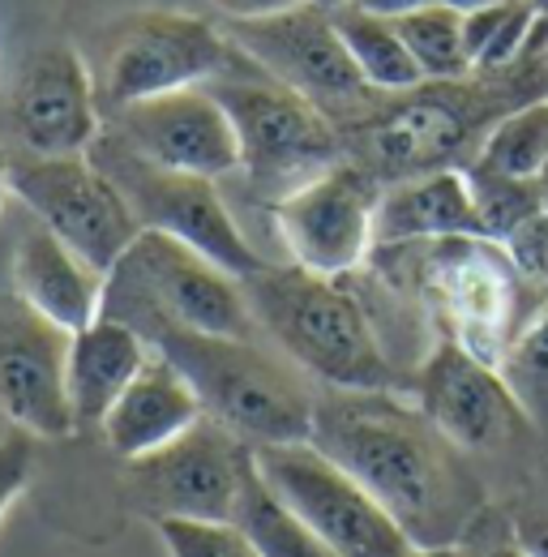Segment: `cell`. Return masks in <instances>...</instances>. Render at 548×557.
Instances as JSON below:
<instances>
[{"label": "cell", "mask_w": 548, "mask_h": 557, "mask_svg": "<svg viewBox=\"0 0 548 557\" xmlns=\"http://www.w3.org/2000/svg\"><path fill=\"white\" fill-rule=\"evenodd\" d=\"M309 442L377 497L411 549L463 545L484 515V485L468 455L399 391L317 395Z\"/></svg>", "instance_id": "1"}, {"label": "cell", "mask_w": 548, "mask_h": 557, "mask_svg": "<svg viewBox=\"0 0 548 557\" xmlns=\"http://www.w3.org/2000/svg\"><path fill=\"white\" fill-rule=\"evenodd\" d=\"M548 95V61H519L497 73H468L450 82H420L399 95H373L339 125L342 159L377 189L428 172H463L479 154L488 129Z\"/></svg>", "instance_id": "2"}, {"label": "cell", "mask_w": 548, "mask_h": 557, "mask_svg": "<svg viewBox=\"0 0 548 557\" xmlns=\"http://www.w3.org/2000/svg\"><path fill=\"white\" fill-rule=\"evenodd\" d=\"M258 331H266L304 377L331 391H411L382 344L369 309L342 287V278L309 275L300 267H262L240 278Z\"/></svg>", "instance_id": "3"}, {"label": "cell", "mask_w": 548, "mask_h": 557, "mask_svg": "<svg viewBox=\"0 0 548 557\" xmlns=\"http://www.w3.org/2000/svg\"><path fill=\"white\" fill-rule=\"evenodd\" d=\"M134 331L185 373L205 417L232 429L240 442L271 446L313 437L317 391L283 351L262 348L258 339L202 335L159 318L137 322Z\"/></svg>", "instance_id": "4"}, {"label": "cell", "mask_w": 548, "mask_h": 557, "mask_svg": "<svg viewBox=\"0 0 548 557\" xmlns=\"http://www.w3.org/2000/svg\"><path fill=\"white\" fill-rule=\"evenodd\" d=\"M411 253L415 287L428 313L441 322L446 339L497 369L510 344L540 313L536 278L514 262L506 245L484 236L420 240Z\"/></svg>", "instance_id": "5"}, {"label": "cell", "mask_w": 548, "mask_h": 557, "mask_svg": "<svg viewBox=\"0 0 548 557\" xmlns=\"http://www.w3.org/2000/svg\"><path fill=\"white\" fill-rule=\"evenodd\" d=\"M205 90L232 116L240 141V172L262 202L278 207L287 194L342 163L335 121L291 86L258 70L240 48L227 70L205 82Z\"/></svg>", "instance_id": "6"}, {"label": "cell", "mask_w": 548, "mask_h": 557, "mask_svg": "<svg viewBox=\"0 0 548 557\" xmlns=\"http://www.w3.org/2000/svg\"><path fill=\"white\" fill-rule=\"evenodd\" d=\"M103 318L129 326L159 318L202 335L258 339V318L249 309L245 283L163 232H141L116 262L103 292Z\"/></svg>", "instance_id": "7"}, {"label": "cell", "mask_w": 548, "mask_h": 557, "mask_svg": "<svg viewBox=\"0 0 548 557\" xmlns=\"http://www.w3.org/2000/svg\"><path fill=\"white\" fill-rule=\"evenodd\" d=\"M86 154L121 189V198L129 202L141 232L176 236V240H185L189 249L205 253L214 267H223L227 275L236 278H253L262 267H271L245 240V232L236 227V219H232V210L223 207L214 181L159 168V163L141 159L134 146H125L112 129H103Z\"/></svg>", "instance_id": "8"}, {"label": "cell", "mask_w": 548, "mask_h": 557, "mask_svg": "<svg viewBox=\"0 0 548 557\" xmlns=\"http://www.w3.org/2000/svg\"><path fill=\"white\" fill-rule=\"evenodd\" d=\"M253 468L274 497L339 557H403L411 541L377 497L313 442L253 446Z\"/></svg>", "instance_id": "9"}, {"label": "cell", "mask_w": 548, "mask_h": 557, "mask_svg": "<svg viewBox=\"0 0 548 557\" xmlns=\"http://www.w3.org/2000/svg\"><path fill=\"white\" fill-rule=\"evenodd\" d=\"M249 459H253L249 442H240L219 420L202 417L176 442L129 459L121 472V497L150 523L163 519L232 523V506Z\"/></svg>", "instance_id": "10"}, {"label": "cell", "mask_w": 548, "mask_h": 557, "mask_svg": "<svg viewBox=\"0 0 548 557\" xmlns=\"http://www.w3.org/2000/svg\"><path fill=\"white\" fill-rule=\"evenodd\" d=\"M223 30L258 70L317 103L335 121V129L377 95L364 82V73L356 70L335 26V13L313 0H300L283 13L253 22H223Z\"/></svg>", "instance_id": "11"}, {"label": "cell", "mask_w": 548, "mask_h": 557, "mask_svg": "<svg viewBox=\"0 0 548 557\" xmlns=\"http://www.w3.org/2000/svg\"><path fill=\"white\" fill-rule=\"evenodd\" d=\"M9 185L48 232H57L77 258L103 275L116 271V262L141 236L129 202L90 154H17L9 159Z\"/></svg>", "instance_id": "12"}, {"label": "cell", "mask_w": 548, "mask_h": 557, "mask_svg": "<svg viewBox=\"0 0 548 557\" xmlns=\"http://www.w3.org/2000/svg\"><path fill=\"white\" fill-rule=\"evenodd\" d=\"M236 44L223 26L189 13H137L116 26L103 70H99V108L112 116L154 95H172L185 86H205L232 65Z\"/></svg>", "instance_id": "13"}, {"label": "cell", "mask_w": 548, "mask_h": 557, "mask_svg": "<svg viewBox=\"0 0 548 557\" xmlns=\"http://www.w3.org/2000/svg\"><path fill=\"white\" fill-rule=\"evenodd\" d=\"M411 399L463 455H510L532 437V417L506 386L501 369L441 339L420 364Z\"/></svg>", "instance_id": "14"}, {"label": "cell", "mask_w": 548, "mask_h": 557, "mask_svg": "<svg viewBox=\"0 0 548 557\" xmlns=\"http://www.w3.org/2000/svg\"><path fill=\"white\" fill-rule=\"evenodd\" d=\"M377 194L382 189L356 163L342 159L271 207L274 232L300 271L342 278L373 253Z\"/></svg>", "instance_id": "15"}, {"label": "cell", "mask_w": 548, "mask_h": 557, "mask_svg": "<svg viewBox=\"0 0 548 557\" xmlns=\"http://www.w3.org/2000/svg\"><path fill=\"white\" fill-rule=\"evenodd\" d=\"M0 129L22 154H86L103 134V108L86 61L65 48H39L0 103Z\"/></svg>", "instance_id": "16"}, {"label": "cell", "mask_w": 548, "mask_h": 557, "mask_svg": "<svg viewBox=\"0 0 548 557\" xmlns=\"http://www.w3.org/2000/svg\"><path fill=\"white\" fill-rule=\"evenodd\" d=\"M68 331L35 313L17 292H0V417L30 437H73L65 391Z\"/></svg>", "instance_id": "17"}, {"label": "cell", "mask_w": 548, "mask_h": 557, "mask_svg": "<svg viewBox=\"0 0 548 557\" xmlns=\"http://www.w3.org/2000/svg\"><path fill=\"white\" fill-rule=\"evenodd\" d=\"M108 121L116 138L159 168L205 176V181H223L240 172L236 125L205 86H185L172 95L116 108Z\"/></svg>", "instance_id": "18"}, {"label": "cell", "mask_w": 548, "mask_h": 557, "mask_svg": "<svg viewBox=\"0 0 548 557\" xmlns=\"http://www.w3.org/2000/svg\"><path fill=\"white\" fill-rule=\"evenodd\" d=\"M13 292L35 313H43L68 335H77L103 318L108 275L95 271L86 258H77L57 232H48L35 219L17 236V249H13Z\"/></svg>", "instance_id": "19"}, {"label": "cell", "mask_w": 548, "mask_h": 557, "mask_svg": "<svg viewBox=\"0 0 548 557\" xmlns=\"http://www.w3.org/2000/svg\"><path fill=\"white\" fill-rule=\"evenodd\" d=\"M202 417V399L194 395L185 373L154 351L146 360V369L129 382V391L112 404V412L103 417L99 433H103L108 450L121 463H129V459H141V455L176 442Z\"/></svg>", "instance_id": "20"}, {"label": "cell", "mask_w": 548, "mask_h": 557, "mask_svg": "<svg viewBox=\"0 0 548 557\" xmlns=\"http://www.w3.org/2000/svg\"><path fill=\"white\" fill-rule=\"evenodd\" d=\"M450 236H484L468 172H428L377 194L373 249L450 240Z\"/></svg>", "instance_id": "21"}, {"label": "cell", "mask_w": 548, "mask_h": 557, "mask_svg": "<svg viewBox=\"0 0 548 557\" xmlns=\"http://www.w3.org/2000/svg\"><path fill=\"white\" fill-rule=\"evenodd\" d=\"M150 356L154 348L129 322H116V318H99L68 339L65 391L77 433L103 424L112 404L129 391V382L146 369Z\"/></svg>", "instance_id": "22"}, {"label": "cell", "mask_w": 548, "mask_h": 557, "mask_svg": "<svg viewBox=\"0 0 548 557\" xmlns=\"http://www.w3.org/2000/svg\"><path fill=\"white\" fill-rule=\"evenodd\" d=\"M232 523L245 532V541L258 549V557H339L304 519H296L274 488L258 476L253 459L240 476V493L232 506Z\"/></svg>", "instance_id": "23"}, {"label": "cell", "mask_w": 548, "mask_h": 557, "mask_svg": "<svg viewBox=\"0 0 548 557\" xmlns=\"http://www.w3.org/2000/svg\"><path fill=\"white\" fill-rule=\"evenodd\" d=\"M335 13V26H339L342 44L356 61V70L364 73V82L382 95H399L424 82L420 65L411 61L408 44L399 39L395 22L390 17H377V13H364L356 4H339L331 9Z\"/></svg>", "instance_id": "24"}, {"label": "cell", "mask_w": 548, "mask_h": 557, "mask_svg": "<svg viewBox=\"0 0 548 557\" xmlns=\"http://www.w3.org/2000/svg\"><path fill=\"white\" fill-rule=\"evenodd\" d=\"M468 168L510 176V181H540L548 172V95L506 112L488 129L479 154Z\"/></svg>", "instance_id": "25"}, {"label": "cell", "mask_w": 548, "mask_h": 557, "mask_svg": "<svg viewBox=\"0 0 548 557\" xmlns=\"http://www.w3.org/2000/svg\"><path fill=\"white\" fill-rule=\"evenodd\" d=\"M395 30L408 44L411 61L420 65L424 82H450V77L472 73L468 48H463V13L446 9V4H428L408 17H395Z\"/></svg>", "instance_id": "26"}, {"label": "cell", "mask_w": 548, "mask_h": 557, "mask_svg": "<svg viewBox=\"0 0 548 557\" xmlns=\"http://www.w3.org/2000/svg\"><path fill=\"white\" fill-rule=\"evenodd\" d=\"M463 172H468V185H472V198H476L484 240H497V245L510 249L527 227H536L545 219L540 181H510V176H493V172H479V168H463Z\"/></svg>", "instance_id": "27"}, {"label": "cell", "mask_w": 548, "mask_h": 557, "mask_svg": "<svg viewBox=\"0 0 548 557\" xmlns=\"http://www.w3.org/2000/svg\"><path fill=\"white\" fill-rule=\"evenodd\" d=\"M532 17H536V9L523 0H506V4L463 13V48H468L472 73H497L519 65Z\"/></svg>", "instance_id": "28"}, {"label": "cell", "mask_w": 548, "mask_h": 557, "mask_svg": "<svg viewBox=\"0 0 548 557\" xmlns=\"http://www.w3.org/2000/svg\"><path fill=\"white\" fill-rule=\"evenodd\" d=\"M497 369L514 391V399L527 408L532 424L548 429V309H540L536 322L510 344Z\"/></svg>", "instance_id": "29"}, {"label": "cell", "mask_w": 548, "mask_h": 557, "mask_svg": "<svg viewBox=\"0 0 548 557\" xmlns=\"http://www.w3.org/2000/svg\"><path fill=\"white\" fill-rule=\"evenodd\" d=\"M167 557H258L236 523H205V519H163L154 523Z\"/></svg>", "instance_id": "30"}, {"label": "cell", "mask_w": 548, "mask_h": 557, "mask_svg": "<svg viewBox=\"0 0 548 557\" xmlns=\"http://www.w3.org/2000/svg\"><path fill=\"white\" fill-rule=\"evenodd\" d=\"M30 472H35V446H30V433L13 429L9 437H0V519H4V510L26 493Z\"/></svg>", "instance_id": "31"}, {"label": "cell", "mask_w": 548, "mask_h": 557, "mask_svg": "<svg viewBox=\"0 0 548 557\" xmlns=\"http://www.w3.org/2000/svg\"><path fill=\"white\" fill-rule=\"evenodd\" d=\"M514 541L532 557H548V510H523L514 519Z\"/></svg>", "instance_id": "32"}, {"label": "cell", "mask_w": 548, "mask_h": 557, "mask_svg": "<svg viewBox=\"0 0 548 557\" xmlns=\"http://www.w3.org/2000/svg\"><path fill=\"white\" fill-rule=\"evenodd\" d=\"M300 0H214V9L223 13V22H253V17H271L283 13Z\"/></svg>", "instance_id": "33"}, {"label": "cell", "mask_w": 548, "mask_h": 557, "mask_svg": "<svg viewBox=\"0 0 548 557\" xmlns=\"http://www.w3.org/2000/svg\"><path fill=\"white\" fill-rule=\"evenodd\" d=\"M356 9H364V13H377V17H408L415 9H428V4H437V0H351Z\"/></svg>", "instance_id": "34"}, {"label": "cell", "mask_w": 548, "mask_h": 557, "mask_svg": "<svg viewBox=\"0 0 548 557\" xmlns=\"http://www.w3.org/2000/svg\"><path fill=\"white\" fill-rule=\"evenodd\" d=\"M476 557H532V554H527V549H523V545L510 536V541H501V545H488V549H484V554H476Z\"/></svg>", "instance_id": "35"}, {"label": "cell", "mask_w": 548, "mask_h": 557, "mask_svg": "<svg viewBox=\"0 0 548 557\" xmlns=\"http://www.w3.org/2000/svg\"><path fill=\"white\" fill-rule=\"evenodd\" d=\"M403 557H476V554H468L463 545H441V549H408Z\"/></svg>", "instance_id": "36"}, {"label": "cell", "mask_w": 548, "mask_h": 557, "mask_svg": "<svg viewBox=\"0 0 548 557\" xmlns=\"http://www.w3.org/2000/svg\"><path fill=\"white\" fill-rule=\"evenodd\" d=\"M437 4H446V9H454V13H472V9H488V4H506V0H437Z\"/></svg>", "instance_id": "37"}, {"label": "cell", "mask_w": 548, "mask_h": 557, "mask_svg": "<svg viewBox=\"0 0 548 557\" xmlns=\"http://www.w3.org/2000/svg\"><path fill=\"white\" fill-rule=\"evenodd\" d=\"M9 159H0V207H4V198H9Z\"/></svg>", "instance_id": "38"}, {"label": "cell", "mask_w": 548, "mask_h": 557, "mask_svg": "<svg viewBox=\"0 0 548 557\" xmlns=\"http://www.w3.org/2000/svg\"><path fill=\"white\" fill-rule=\"evenodd\" d=\"M523 4H532L536 13H545V17H548V0H523Z\"/></svg>", "instance_id": "39"}, {"label": "cell", "mask_w": 548, "mask_h": 557, "mask_svg": "<svg viewBox=\"0 0 548 557\" xmlns=\"http://www.w3.org/2000/svg\"><path fill=\"white\" fill-rule=\"evenodd\" d=\"M313 4H322V9H339V4H351V0H313Z\"/></svg>", "instance_id": "40"}, {"label": "cell", "mask_w": 548, "mask_h": 557, "mask_svg": "<svg viewBox=\"0 0 548 557\" xmlns=\"http://www.w3.org/2000/svg\"><path fill=\"white\" fill-rule=\"evenodd\" d=\"M540 189H545V214H548V172L540 176Z\"/></svg>", "instance_id": "41"}]
</instances>
